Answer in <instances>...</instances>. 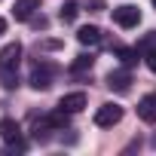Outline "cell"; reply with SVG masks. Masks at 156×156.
<instances>
[{
    "label": "cell",
    "mask_w": 156,
    "mask_h": 156,
    "mask_svg": "<svg viewBox=\"0 0 156 156\" xmlns=\"http://www.w3.org/2000/svg\"><path fill=\"white\" fill-rule=\"evenodd\" d=\"M119 119H122V107L113 104V101H107V104H101V107L95 110V126H98V129H110V126H116Z\"/></svg>",
    "instance_id": "cell-1"
},
{
    "label": "cell",
    "mask_w": 156,
    "mask_h": 156,
    "mask_svg": "<svg viewBox=\"0 0 156 156\" xmlns=\"http://www.w3.org/2000/svg\"><path fill=\"white\" fill-rule=\"evenodd\" d=\"M113 22H116L119 28H138V25H141V9H138L135 3H122V6L113 9Z\"/></svg>",
    "instance_id": "cell-2"
},
{
    "label": "cell",
    "mask_w": 156,
    "mask_h": 156,
    "mask_svg": "<svg viewBox=\"0 0 156 156\" xmlns=\"http://www.w3.org/2000/svg\"><path fill=\"white\" fill-rule=\"evenodd\" d=\"M52 73H55V67L52 64H34V70H31V89H37V92H46L49 86H52Z\"/></svg>",
    "instance_id": "cell-3"
},
{
    "label": "cell",
    "mask_w": 156,
    "mask_h": 156,
    "mask_svg": "<svg viewBox=\"0 0 156 156\" xmlns=\"http://www.w3.org/2000/svg\"><path fill=\"white\" fill-rule=\"evenodd\" d=\"M107 89H113V92H119V95L132 89V73H129V67L110 70V73H107Z\"/></svg>",
    "instance_id": "cell-4"
},
{
    "label": "cell",
    "mask_w": 156,
    "mask_h": 156,
    "mask_svg": "<svg viewBox=\"0 0 156 156\" xmlns=\"http://www.w3.org/2000/svg\"><path fill=\"white\" fill-rule=\"evenodd\" d=\"M86 104H89L86 92H67V95H61V101H58V107L67 110V113H80Z\"/></svg>",
    "instance_id": "cell-5"
},
{
    "label": "cell",
    "mask_w": 156,
    "mask_h": 156,
    "mask_svg": "<svg viewBox=\"0 0 156 156\" xmlns=\"http://www.w3.org/2000/svg\"><path fill=\"white\" fill-rule=\"evenodd\" d=\"M40 3H43V0H16L12 19H16V22H28V19H34V12L40 9Z\"/></svg>",
    "instance_id": "cell-6"
},
{
    "label": "cell",
    "mask_w": 156,
    "mask_h": 156,
    "mask_svg": "<svg viewBox=\"0 0 156 156\" xmlns=\"http://www.w3.org/2000/svg\"><path fill=\"white\" fill-rule=\"evenodd\" d=\"M22 61V43H6L3 49H0V67H19Z\"/></svg>",
    "instance_id": "cell-7"
},
{
    "label": "cell",
    "mask_w": 156,
    "mask_h": 156,
    "mask_svg": "<svg viewBox=\"0 0 156 156\" xmlns=\"http://www.w3.org/2000/svg\"><path fill=\"white\" fill-rule=\"evenodd\" d=\"M0 138H3L6 144H9V141H19V138H22V126H19L16 119L3 116V119H0Z\"/></svg>",
    "instance_id": "cell-8"
},
{
    "label": "cell",
    "mask_w": 156,
    "mask_h": 156,
    "mask_svg": "<svg viewBox=\"0 0 156 156\" xmlns=\"http://www.w3.org/2000/svg\"><path fill=\"white\" fill-rule=\"evenodd\" d=\"M138 116L144 122H156V95H144L138 104Z\"/></svg>",
    "instance_id": "cell-9"
},
{
    "label": "cell",
    "mask_w": 156,
    "mask_h": 156,
    "mask_svg": "<svg viewBox=\"0 0 156 156\" xmlns=\"http://www.w3.org/2000/svg\"><path fill=\"white\" fill-rule=\"evenodd\" d=\"M76 40H80L83 46H98L101 43V31L95 25H83L80 31H76Z\"/></svg>",
    "instance_id": "cell-10"
},
{
    "label": "cell",
    "mask_w": 156,
    "mask_h": 156,
    "mask_svg": "<svg viewBox=\"0 0 156 156\" xmlns=\"http://www.w3.org/2000/svg\"><path fill=\"white\" fill-rule=\"evenodd\" d=\"M113 55L122 61V67H135L141 52H138V46H135V49H129V46H113Z\"/></svg>",
    "instance_id": "cell-11"
},
{
    "label": "cell",
    "mask_w": 156,
    "mask_h": 156,
    "mask_svg": "<svg viewBox=\"0 0 156 156\" xmlns=\"http://www.w3.org/2000/svg\"><path fill=\"white\" fill-rule=\"evenodd\" d=\"M46 122L52 126V132H64V129H67V122H70V113L58 107L55 113H49V116H46Z\"/></svg>",
    "instance_id": "cell-12"
},
{
    "label": "cell",
    "mask_w": 156,
    "mask_h": 156,
    "mask_svg": "<svg viewBox=\"0 0 156 156\" xmlns=\"http://www.w3.org/2000/svg\"><path fill=\"white\" fill-rule=\"evenodd\" d=\"M0 86H3L6 92H12V89L19 86V73H16V67H0Z\"/></svg>",
    "instance_id": "cell-13"
},
{
    "label": "cell",
    "mask_w": 156,
    "mask_h": 156,
    "mask_svg": "<svg viewBox=\"0 0 156 156\" xmlns=\"http://www.w3.org/2000/svg\"><path fill=\"white\" fill-rule=\"evenodd\" d=\"M76 12H80V6H76L73 0H67V3H61V9H58V19H61L64 25H70V22L76 19Z\"/></svg>",
    "instance_id": "cell-14"
},
{
    "label": "cell",
    "mask_w": 156,
    "mask_h": 156,
    "mask_svg": "<svg viewBox=\"0 0 156 156\" xmlns=\"http://www.w3.org/2000/svg\"><path fill=\"white\" fill-rule=\"evenodd\" d=\"M138 52H141V55H147V52H156V31H150V34H144V37H141V43H138Z\"/></svg>",
    "instance_id": "cell-15"
},
{
    "label": "cell",
    "mask_w": 156,
    "mask_h": 156,
    "mask_svg": "<svg viewBox=\"0 0 156 156\" xmlns=\"http://www.w3.org/2000/svg\"><path fill=\"white\" fill-rule=\"evenodd\" d=\"M92 61H95L92 55H76V58L70 61V70H73V73H80V70H89V67H92Z\"/></svg>",
    "instance_id": "cell-16"
},
{
    "label": "cell",
    "mask_w": 156,
    "mask_h": 156,
    "mask_svg": "<svg viewBox=\"0 0 156 156\" xmlns=\"http://www.w3.org/2000/svg\"><path fill=\"white\" fill-rule=\"evenodd\" d=\"M61 46H64L61 40H43V43H40V49H43V52H55V49H61Z\"/></svg>",
    "instance_id": "cell-17"
},
{
    "label": "cell",
    "mask_w": 156,
    "mask_h": 156,
    "mask_svg": "<svg viewBox=\"0 0 156 156\" xmlns=\"http://www.w3.org/2000/svg\"><path fill=\"white\" fill-rule=\"evenodd\" d=\"M86 9H89V12H101V9H104V0H89Z\"/></svg>",
    "instance_id": "cell-18"
},
{
    "label": "cell",
    "mask_w": 156,
    "mask_h": 156,
    "mask_svg": "<svg viewBox=\"0 0 156 156\" xmlns=\"http://www.w3.org/2000/svg\"><path fill=\"white\" fill-rule=\"evenodd\" d=\"M147 67L156 73V52H147Z\"/></svg>",
    "instance_id": "cell-19"
},
{
    "label": "cell",
    "mask_w": 156,
    "mask_h": 156,
    "mask_svg": "<svg viewBox=\"0 0 156 156\" xmlns=\"http://www.w3.org/2000/svg\"><path fill=\"white\" fill-rule=\"evenodd\" d=\"M6 34V19H0V37Z\"/></svg>",
    "instance_id": "cell-20"
},
{
    "label": "cell",
    "mask_w": 156,
    "mask_h": 156,
    "mask_svg": "<svg viewBox=\"0 0 156 156\" xmlns=\"http://www.w3.org/2000/svg\"><path fill=\"white\" fill-rule=\"evenodd\" d=\"M150 144H153V147H156V135H153V141H150Z\"/></svg>",
    "instance_id": "cell-21"
},
{
    "label": "cell",
    "mask_w": 156,
    "mask_h": 156,
    "mask_svg": "<svg viewBox=\"0 0 156 156\" xmlns=\"http://www.w3.org/2000/svg\"><path fill=\"white\" fill-rule=\"evenodd\" d=\"M153 6H156V0H153Z\"/></svg>",
    "instance_id": "cell-22"
}]
</instances>
